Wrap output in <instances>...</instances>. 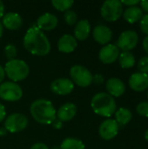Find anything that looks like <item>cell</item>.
Masks as SVG:
<instances>
[{
  "instance_id": "35",
  "label": "cell",
  "mask_w": 148,
  "mask_h": 149,
  "mask_svg": "<svg viewBox=\"0 0 148 149\" xmlns=\"http://www.w3.org/2000/svg\"><path fill=\"white\" fill-rule=\"evenodd\" d=\"M140 8L142 10L146 11L148 14V0H143V1H140Z\"/></svg>"
},
{
  "instance_id": "16",
  "label": "cell",
  "mask_w": 148,
  "mask_h": 149,
  "mask_svg": "<svg viewBox=\"0 0 148 149\" xmlns=\"http://www.w3.org/2000/svg\"><path fill=\"white\" fill-rule=\"evenodd\" d=\"M58 23V17L54 14L46 12L38 18L37 27L41 31H51L57 27Z\"/></svg>"
},
{
  "instance_id": "27",
  "label": "cell",
  "mask_w": 148,
  "mask_h": 149,
  "mask_svg": "<svg viewBox=\"0 0 148 149\" xmlns=\"http://www.w3.org/2000/svg\"><path fill=\"white\" fill-rule=\"evenodd\" d=\"M4 53L9 60L15 59L17 56V48L13 45H7L4 48Z\"/></svg>"
},
{
  "instance_id": "34",
  "label": "cell",
  "mask_w": 148,
  "mask_h": 149,
  "mask_svg": "<svg viewBox=\"0 0 148 149\" xmlns=\"http://www.w3.org/2000/svg\"><path fill=\"white\" fill-rule=\"evenodd\" d=\"M31 149H49V148L45 144L38 142V143H35L34 145H32Z\"/></svg>"
},
{
  "instance_id": "14",
  "label": "cell",
  "mask_w": 148,
  "mask_h": 149,
  "mask_svg": "<svg viewBox=\"0 0 148 149\" xmlns=\"http://www.w3.org/2000/svg\"><path fill=\"white\" fill-rule=\"evenodd\" d=\"M92 37L97 43L106 45L112 40L113 31L106 25L99 24L93 29Z\"/></svg>"
},
{
  "instance_id": "1",
  "label": "cell",
  "mask_w": 148,
  "mask_h": 149,
  "mask_svg": "<svg viewBox=\"0 0 148 149\" xmlns=\"http://www.w3.org/2000/svg\"><path fill=\"white\" fill-rule=\"evenodd\" d=\"M24 48L33 55L45 56L51 51V44L45 34L36 26L31 27L24 37Z\"/></svg>"
},
{
  "instance_id": "39",
  "label": "cell",
  "mask_w": 148,
  "mask_h": 149,
  "mask_svg": "<svg viewBox=\"0 0 148 149\" xmlns=\"http://www.w3.org/2000/svg\"><path fill=\"white\" fill-rule=\"evenodd\" d=\"M3 14H4V5H3V2L0 1V18L2 17H3Z\"/></svg>"
},
{
  "instance_id": "11",
  "label": "cell",
  "mask_w": 148,
  "mask_h": 149,
  "mask_svg": "<svg viewBox=\"0 0 148 149\" xmlns=\"http://www.w3.org/2000/svg\"><path fill=\"white\" fill-rule=\"evenodd\" d=\"M120 56V49L116 45L107 44L103 46L99 52V58L104 64L114 63Z\"/></svg>"
},
{
  "instance_id": "41",
  "label": "cell",
  "mask_w": 148,
  "mask_h": 149,
  "mask_svg": "<svg viewBox=\"0 0 148 149\" xmlns=\"http://www.w3.org/2000/svg\"><path fill=\"white\" fill-rule=\"evenodd\" d=\"M3 24L0 22V38L3 36Z\"/></svg>"
},
{
  "instance_id": "36",
  "label": "cell",
  "mask_w": 148,
  "mask_h": 149,
  "mask_svg": "<svg viewBox=\"0 0 148 149\" xmlns=\"http://www.w3.org/2000/svg\"><path fill=\"white\" fill-rule=\"evenodd\" d=\"M52 126L54 128H57V129H59L62 127V122L58 120H55L53 122H52Z\"/></svg>"
},
{
  "instance_id": "40",
  "label": "cell",
  "mask_w": 148,
  "mask_h": 149,
  "mask_svg": "<svg viewBox=\"0 0 148 149\" xmlns=\"http://www.w3.org/2000/svg\"><path fill=\"white\" fill-rule=\"evenodd\" d=\"M6 133H7V130H6L4 127H3V128H1V129H0V135H1V136L4 135Z\"/></svg>"
},
{
  "instance_id": "21",
  "label": "cell",
  "mask_w": 148,
  "mask_h": 149,
  "mask_svg": "<svg viewBox=\"0 0 148 149\" xmlns=\"http://www.w3.org/2000/svg\"><path fill=\"white\" fill-rule=\"evenodd\" d=\"M122 15H123L124 19L127 23L135 24L142 18L144 14H143V10H141V8L136 5V6L127 7Z\"/></svg>"
},
{
  "instance_id": "18",
  "label": "cell",
  "mask_w": 148,
  "mask_h": 149,
  "mask_svg": "<svg viewBox=\"0 0 148 149\" xmlns=\"http://www.w3.org/2000/svg\"><path fill=\"white\" fill-rule=\"evenodd\" d=\"M78 45L77 39L70 35V34H65L63 35L58 42V51L64 53H70L72 52Z\"/></svg>"
},
{
  "instance_id": "12",
  "label": "cell",
  "mask_w": 148,
  "mask_h": 149,
  "mask_svg": "<svg viewBox=\"0 0 148 149\" xmlns=\"http://www.w3.org/2000/svg\"><path fill=\"white\" fill-rule=\"evenodd\" d=\"M50 88L55 94L67 95L73 91L74 84L69 79H57L51 82Z\"/></svg>"
},
{
  "instance_id": "6",
  "label": "cell",
  "mask_w": 148,
  "mask_h": 149,
  "mask_svg": "<svg viewBox=\"0 0 148 149\" xmlns=\"http://www.w3.org/2000/svg\"><path fill=\"white\" fill-rule=\"evenodd\" d=\"M70 75L73 84L80 87H87L92 82V75L91 72L82 65H74L70 70Z\"/></svg>"
},
{
  "instance_id": "5",
  "label": "cell",
  "mask_w": 148,
  "mask_h": 149,
  "mask_svg": "<svg viewBox=\"0 0 148 149\" xmlns=\"http://www.w3.org/2000/svg\"><path fill=\"white\" fill-rule=\"evenodd\" d=\"M102 17L108 22L117 21L123 14V4L119 0L105 1L101 6Z\"/></svg>"
},
{
  "instance_id": "9",
  "label": "cell",
  "mask_w": 148,
  "mask_h": 149,
  "mask_svg": "<svg viewBox=\"0 0 148 149\" xmlns=\"http://www.w3.org/2000/svg\"><path fill=\"white\" fill-rule=\"evenodd\" d=\"M139 42V35L134 31H124L117 41V47L123 52H130L134 49Z\"/></svg>"
},
{
  "instance_id": "20",
  "label": "cell",
  "mask_w": 148,
  "mask_h": 149,
  "mask_svg": "<svg viewBox=\"0 0 148 149\" xmlns=\"http://www.w3.org/2000/svg\"><path fill=\"white\" fill-rule=\"evenodd\" d=\"M91 32V24L87 19H82L76 24L74 29L75 38L78 40L86 39Z\"/></svg>"
},
{
  "instance_id": "22",
  "label": "cell",
  "mask_w": 148,
  "mask_h": 149,
  "mask_svg": "<svg viewBox=\"0 0 148 149\" xmlns=\"http://www.w3.org/2000/svg\"><path fill=\"white\" fill-rule=\"evenodd\" d=\"M133 118L132 112L125 107H120L115 112V121L119 127H124L128 124Z\"/></svg>"
},
{
  "instance_id": "4",
  "label": "cell",
  "mask_w": 148,
  "mask_h": 149,
  "mask_svg": "<svg viewBox=\"0 0 148 149\" xmlns=\"http://www.w3.org/2000/svg\"><path fill=\"white\" fill-rule=\"evenodd\" d=\"M4 72L10 79L14 82H18L25 79L29 75V65L21 59L9 60L4 66Z\"/></svg>"
},
{
  "instance_id": "28",
  "label": "cell",
  "mask_w": 148,
  "mask_h": 149,
  "mask_svg": "<svg viewBox=\"0 0 148 149\" xmlns=\"http://www.w3.org/2000/svg\"><path fill=\"white\" fill-rule=\"evenodd\" d=\"M136 112L139 115L148 118V102H140L136 107Z\"/></svg>"
},
{
  "instance_id": "2",
  "label": "cell",
  "mask_w": 148,
  "mask_h": 149,
  "mask_svg": "<svg viewBox=\"0 0 148 149\" xmlns=\"http://www.w3.org/2000/svg\"><path fill=\"white\" fill-rule=\"evenodd\" d=\"M31 114L38 123L43 125H51L56 120L57 112L52 103L44 99H39L31 105Z\"/></svg>"
},
{
  "instance_id": "10",
  "label": "cell",
  "mask_w": 148,
  "mask_h": 149,
  "mask_svg": "<svg viewBox=\"0 0 148 149\" xmlns=\"http://www.w3.org/2000/svg\"><path fill=\"white\" fill-rule=\"evenodd\" d=\"M119 128L120 127L115 120L107 119L100 124L99 127V134L103 140L111 141L117 136Z\"/></svg>"
},
{
  "instance_id": "29",
  "label": "cell",
  "mask_w": 148,
  "mask_h": 149,
  "mask_svg": "<svg viewBox=\"0 0 148 149\" xmlns=\"http://www.w3.org/2000/svg\"><path fill=\"white\" fill-rule=\"evenodd\" d=\"M138 68L140 70V72L148 74V56H144L139 60Z\"/></svg>"
},
{
  "instance_id": "17",
  "label": "cell",
  "mask_w": 148,
  "mask_h": 149,
  "mask_svg": "<svg viewBox=\"0 0 148 149\" xmlns=\"http://www.w3.org/2000/svg\"><path fill=\"white\" fill-rule=\"evenodd\" d=\"M77 107L73 103H65L59 107L57 112L58 120L61 122H65L72 120L77 113Z\"/></svg>"
},
{
  "instance_id": "26",
  "label": "cell",
  "mask_w": 148,
  "mask_h": 149,
  "mask_svg": "<svg viewBox=\"0 0 148 149\" xmlns=\"http://www.w3.org/2000/svg\"><path fill=\"white\" fill-rule=\"evenodd\" d=\"M64 18H65V21L66 22V24H68L69 25H73L77 22L78 16H77V14H76V12L74 10H66L65 12Z\"/></svg>"
},
{
  "instance_id": "44",
  "label": "cell",
  "mask_w": 148,
  "mask_h": 149,
  "mask_svg": "<svg viewBox=\"0 0 148 149\" xmlns=\"http://www.w3.org/2000/svg\"><path fill=\"white\" fill-rule=\"evenodd\" d=\"M147 99H148V92H147Z\"/></svg>"
},
{
  "instance_id": "15",
  "label": "cell",
  "mask_w": 148,
  "mask_h": 149,
  "mask_svg": "<svg viewBox=\"0 0 148 149\" xmlns=\"http://www.w3.org/2000/svg\"><path fill=\"white\" fill-rule=\"evenodd\" d=\"M106 88L108 92V94L112 97H120L126 92L125 83L118 78H111L106 81Z\"/></svg>"
},
{
  "instance_id": "7",
  "label": "cell",
  "mask_w": 148,
  "mask_h": 149,
  "mask_svg": "<svg viewBox=\"0 0 148 149\" xmlns=\"http://www.w3.org/2000/svg\"><path fill=\"white\" fill-rule=\"evenodd\" d=\"M23 96V90L15 82H4L0 86V98L5 101L14 102L19 100Z\"/></svg>"
},
{
  "instance_id": "31",
  "label": "cell",
  "mask_w": 148,
  "mask_h": 149,
  "mask_svg": "<svg viewBox=\"0 0 148 149\" xmlns=\"http://www.w3.org/2000/svg\"><path fill=\"white\" fill-rule=\"evenodd\" d=\"M92 82H94L97 85H101L104 82V77L101 74H96L92 76Z\"/></svg>"
},
{
  "instance_id": "38",
  "label": "cell",
  "mask_w": 148,
  "mask_h": 149,
  "mask_svg": "<svg viewBox=\"0 0 148 149\" xmlns=\"http://www.w3.org/2000/svg\"><path fill=\"white\" fill-rule=\"evenodd\" d=\"M4 75H5L4 69L0 65V83L3 80V79H4Z\"/></svg>"
},
{
  "instance_id": "24",
  "label": "cell",
  "mask_w": 148,
  "mask_h": 149,
  "mask_svg": "<svg viewBox=\"0 0 148 149\" xmlns=\"http://www.w3.org/2000/svg\"><path fill=\"white\" fill-rule=\"evenodd\" d=\"M61 149H85V146L80 140L75 138H66L65 139L61 145Z\"/></svg>"
},
{
  "instance_id": "33",
  "label": "cell",
  "mask_w": 148,
  "mask_h": 149,
  "mask_svg": "<svg viewBox=\"0 0 148 149\" xmlns=\"http://www.w3.org/2000/svg\"><path fill=\"white\" fill-rule=\"evenodd\" d=\"M6 117V111L5 107L0 103V122H2Z\"/></svg>"
},
{
  "instance_id": "32",
  "label": "cell",
  "mask_w": 148,
  "mask_h": 149,
  "mask_svg": "<svg viewBox=\"0 0 148 149\" xmlns=\"http://www.w3.org/2000/svg\"><path fill=\"white\" fill-rule=\"evenodd\" d=\"M120 2H121V3H122L123 5H126V6H128V7H131V6H136V5H138V4L140 3V1H139V0L120 1Z\"/></svg>"
},
{
  "instance_id": "25",
  "label": "cell",
  "mask_w": 148,
  "mask_h": 149,
  "mask_svg": "<svg viewBox=\"0 0 148 149\" xmlns=\"http://www.w3.org/2000/svg\"><path fill=\"white\" fill-rule=\"evenodd\" d=\"M72 0H52L51 4L53 7L59 11H66L73 5Z\"/></svg>"
},
{
  "instance_id": "3",
  "label": "cell",
  "mask_w": 148,
  "mask_h": 149,
  "mask_svg": "<svg viewBox=\"0 0 148 149\" xmlns=\"http://www.w3.org/2000/svg\"><path fill=\"white\" fill-rule=\"evenodd\" d=\"M93 112L102 117H111L117 110V104L113 97L106 93L95 94L91 101Z\"/></svg>"
},
{
  "instance_id": "8",
  "label": "cell",
  "mask_w": 148,
  "mask_h": 149,
  "mask_svg": "<svg viewBox=\"0 0 148 149\" xmlns=\"http://www.w3.org/2000/svg\"><path fill=\"white\" fill-rule=\"evenodd\" d=\"M28 126V119L22 113H12L4 121V128L11 134L23 131Z\"/></svg>"
},
{
  "instance_id": "43",
  "label": "cell",
  "mask_w": 148,
  "mask_h": 149,
  "mask_svg": "<svg viewBox=\"0 0 148 149\" xmlns=\"http://www.w3.org/2000/svg\"><path fill=\"white\" fill-rule=\"evenodd\" d=\"M52 149H61V148H60V147H53Z\"/></svg>"
},
{
  "instance_id": "42",
  "label": "cell",
  "mask_w": 148,
  "mask_h": 149,
  "mask_svg": "<svg viewBox=\"0 0 148 149\" xmlns=\"http://www.w3.org/2000/svg\"><path fill=\"white\" fill-rule=\"evenodd\" d=\"M144 137H145V140L147 141L148 142V129L145 132V135H144Z\"/></svg>"
},
{
  "instance_id": "19",
  "label": "cell",
  "mask_w": 148,
  "mask_h": 149,
  "mask_svg": "<svg viewBox=\"0 0 148 149\" xmlns=\"http://www.w3.org/2000/svg\"><path fill=\"white\" fill-rule=\"evenodd\" d=\"M23 23L21 16L17 12H8L3 17V26L9 30H17Z\"/></svg>"
},
{
  "instance_id": "30",
  "label": "cell",
  "mask_w": 148,
  "mask_h": 149,
  "mask_svg": "<svg viewBox=\"0 0 148 149\" xmlns=\"http://www.w3.org/2000/svg\"><path fill=\"white\" fill-rule=\"evenodd\" d=\"M140 27L141 31L146 34L147 36L148 35V14L143 15L142 18L140 20Z\"/></svg>"
},
{
  "instance_id": "37",
  "label": "cell",
  "mask_w": 148,
  "mask_h": 149,
  "mask_svg": "<svg viewBox=\"0 0 148 149\" xmlns=\"http://www.w3.org/2000/svg\"><path fill=\"white\" fill-rule=\"evenodd\" d=\"M142 45H143V48H144L145 52L148 54V35L144 38L143 43H142Z\"/></svg>"
},
{
  "instance_id": "13",
  "label": "cell",
  "mask_w": 148,
  "mask_h": 149,
  "mask_svg": "<svg viewBox=\"0 0 148 149\" xmlns=\"http://www.w3.org/2000/svg\"><path fill=\"white\" fill-rule=\"evenodd\" d=\"M129 86L132 90L141 93L148 88V74L142 72L133 73L128 80Z\"/></svg>"
},
{
  "instance_id": "23",
  "label": "cell",
  "mask_w": 148,
  "mask_h": 149,
  "mask_svg": "<svg viewBox=\"0 0 148 149\" xmlns=\"http://www.w3.org/2000/svg\"><path fill=\"white\" fill-rule=\"evenodd\" d=\"M119 62L123 69H129L134 66L135 65V57L134 55L130 52H122V53H120L119 56Z\"/></svg>"
}]
</instances>
